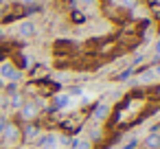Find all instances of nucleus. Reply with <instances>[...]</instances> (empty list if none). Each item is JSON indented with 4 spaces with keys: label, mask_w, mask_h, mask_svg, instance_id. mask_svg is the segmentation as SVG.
Instances as JSON below:
<instances>
[{
    "label": "nucleus",
    "mask_w": 160,
    "mask_h": 149,
    "mask_svg": "<svg viewBox=\"0 0 160 149\" xmlns=\"http://www.w3.org/2000/svg\"><path fill=\"white\" fill-rule=\"evenodd\" d=\"M20 138H22L20 127H18L16 123H7L5 129H2V140H5V145H7V147H16V145L20 142Z\"/></svg>",
    "instance_id": "nucleus-1"
},
{
    "label": "nucleus",
    "mask_w": 160,
    "mask_h": 149,
    "mask_svg": "<svg viewBox=\"0 0 160 149\" xmlns=\"http://www.w3.org/2000/svg\"><path fill=\"white\" fill-rule=\"evenodd\" d=\"M110 114H112V107H110L108 103L101 101V103H97V105L92 107V114H90V116H92L94 123H103V121H108Z\"/></svg>",
    "instance_id": "nucleus-2"
},
{
    "label": "nucleus",
    "mask_w": 160,
    "mask_h": 149,
    "mask_svg": "<svg viewBox=\"0 0 160 149\" xmlns=\"http://www.w3.org/2000/svg\"><path fill=\"white\" fill-rule=\"evenodd\" d=\"M40 112V103H33V101H24V105L20 107V116L22 121H33Z\"/></svg>",
    "instance_id": "nucleus-3"
},
{
    "label": "nucleus",
    "mask_w": 160,
    "mask_h": 149,
    "mask_svg": "<svg viewBox=\"0 0 160 149\" xmlns=\"http://www.w3.org/2000/svg\"><path fill=\"white\" fill-rule=\"evenodd\" d=\"M0 79H7V81H16V79H20V70H16V66H13V64L5 62L2 66H0Z\"/></svg>",
    "instance_id": "nucleus-4"
},
{
    "label": "nucleus",
    "mask_w": 160,
    "mask_h": 149,
    "mask_svg": "<svg viewBox=\"0 0 160 149\" xmlns=\"http://www.w3.org/2000/svg\"><path fill=\"white\" fill-rule=\"evenodd\" d=\"M18 35H20V37H33V35H35V24H33L31 20L20 22V24H18Z\"/></svg>",
    "instance_id": "nucleus-5"
},
{
    "label": "nucleus",
    "mask_w": 160,
    "mask_h": 149,
    "mask_svg": "<svg viewBox=\"0 0 160 149\" xmlns=\"http://www.w3.org/2000/svg\"><path fill=\"white\" fill-rule=\"evenodd\" d=\"M142 145H145V149H160V134H158V132L147 134V136L142 138Z\"/></svg>",
    "instance_id": "nucleus-6"
},
{
    "label": "nucleus",
    "mask_w": 160,
    "mask_h": 149,
    "mask_svg": "<svg viewBox=\"0 0 160 149\" xmlns=\"http://www.w3.org/2000/svg\"><path fill=\"white\" fill-rule=\"evenodd\" d=\"M53 103H55V107L64 110V107H70V105H72V97L64 92V94H57V97L53 99Z\"/></svg>",
    "instance_id": "nucleus-7"
},
{
    "label": "nucleus",
    "mask_w": 160,
    "mask_h": 149,
    "mask_svg": "<svg viewBox=\"0 0 160 149\" xmlns=\"http://www.w3.org/2000/svg\"><path fill=\"white\" fill-rule=\"evenodd\" d=\"M136 83H151V81H156V77H153V70L151 68H145L136 79H134Z\"/></svg>",
    "instance_id": "nucleus-8"
},
{
    "label": "nucleus",
    "mask_w": 160,
    "mask_h": 149,
    "mask_svg": "<svg viewBox=\"0 0 160 149\" xmlns=\"http://www.w3.org/2000/svg\"><path fill=\"white\" fill-rule=\"evenodd\" d=\"M72 149H92V140L90 138H72Z\"/></svg>",
    "instance_id": "nucleus-9"
},
{
    "label": "nucleus",
    "mask_w": 160,
    "mask_h": 149,
    "mask_svg": "<svg viewBox=\"0 0 160 149\" xmlns=\"http://www.w3.org/2000/svg\"><path fill=\"white\" fill-rule=\"evenodd\" d=\"M38 134H40V127H38V125H27L22 136H24L27 140H33V138H38Z\"/></svg>",
    "instance_id": "nucleus-10"
},
{
    "label": "nucleus",
    "mask_w": 160,
    "mask_h": 149,
    "mask_svg": "<svg viewBox=\"0 0 160 149\" xmlns=\"http://www.w3.org/2000/svg\"><path fill=\"white\" fill-rule=\"evenodd\" d=\"M22 105H24V101H22V94H13V97H11V107L20 110Z\"/></svg>",
    "instance_id": "nucleus-11"
},
{
    "label": "nucleus",
    "mask_w": 160,
    "mask_h": 149,
    "mask_svg": "<svg viewBox=\"0 0 160 149\" xmlns=\"http://www.w3.org/2000/svg\"><path fill=\"white\" fill-rule=\"evenodd\" d=\"M70 18H72V22H77V24H83V22H86V16H83L81 11H72Z\"/></svg>",
    "instance_id": "nucleus-12"
},
{
    "label": "nucleus",
    "mask_w": 160,
    "mask_h": 149,
    "mask_svg": "<svg viewBox=\"0 0 160 149\" xmlns=\"http://www.w3.org/2000/svg\"><path fill=\"white\" fill-rule=\"evenodd\" d=\"M151 70H153V77H156V81H160V64H153V66H151Z\"/></svg>",
    "instance_id": "nucleus-13"
},
{
    "label": "nucleus",
    "mask_w": 160,
    "mask_h": 149,
    "mask_svg": "<svg viewBox=\"0 0 160 149\" xmlns=\"http://www.w3.org/2000/svg\"><path fill=\"white\" fill-rule=\"evenodd\" d=\"M153 53H156V59H160V37H158L156 44H153Z\"/></svg>",
    "instance_id": "nucleus-14"
},
{
    "label": "nucleus",
    "mask_w": 160,
    "mask_h": 149,
    "mask_svg": "<svg viewBox=\"0 0 160 149\" xmlns=\"http://www.w3.org/2000/svg\"><path fill=\"white\" fill-rule=\"evenodd\" d=\"M79 2H81L83 7H94V5L99 2V0H79Z\"/></svg>",
    "instance_id": "nucleus-15"
},
{
    "label": "nucleus",
    "mask_w": 160,
    "mask_h": 149,
    "mask_svg": "<svg viewBox=\"0 0 160 149\" xmlns=\"http://www.w3.org/2000/svg\"><path fill=\"white\" fill-rule=\"evenodd\" d=\"M5 125H7V121H5V118H0V134H2V129H5Z\"/></svg>",
    "instance_id": "nucleus-16"
},
{
    "label": "nucleus",
    "mask_w": 160,
    "mask_h": 149,
    "mask_svg": "<svg viewBox=\"0 0 160 149\" xmlns=\"http://www.w3.org/2000/svg\"><path fill=\"white\" fill-rule=\"evenodd\" d=\"M20 2H22V5H33L35 0H20Z\"/></svg>",
    "instance_id": "nucleus-17"
},
{
    "label": "nucleus",
    "mask_w": 160,
    "mask_h": 149,
    "mask_svg": "<svg viewBox=\"0 0 160 149\" xmlns=\"http://www.w3.org/2000/svg\"><path fill=\"white\" fill-rule=\"evenodd\" d=\"M0 86H2V79H0Z\"/></svg>",
    "instance_id": "nucleus-18"
}]
</instances>
